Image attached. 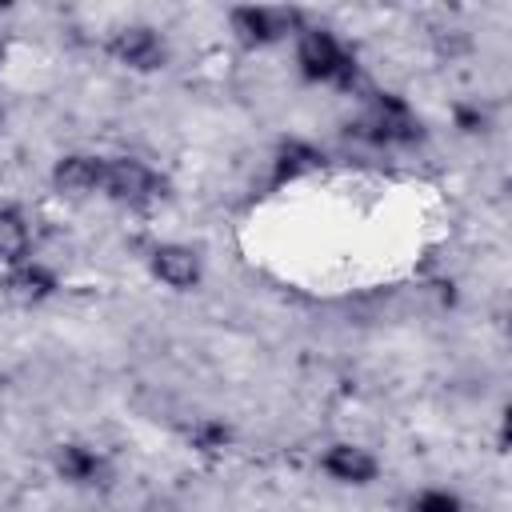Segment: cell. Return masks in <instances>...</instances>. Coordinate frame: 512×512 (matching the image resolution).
Returning <instances> with one entry per match:
<instances>
[{"label": "cell", "instance_id": "6da1fadb", "mask_svg": "<svg viewBox=\"0 0 512 512\" xmlns=\"http://www.w3.org/2000/svg\"><path fill=\"white\" fill-rule=\"evenodd\" d=\"M300 64L312 80H336V84H352L356 64L352 56L340 52V44L328 32H304L300 40Z\"/></svg>", "mask_w": 512, "mask_h": 512}, {"label": "cell", "instance_id": "7a4b0ae2", "mask_svg": "<svg viewBox=\"0 0 512 512\" xmlns=\"http://www.w3.org/2000/svg\"><path fill=\"white\" fill-rule=\"evenodd\" d=\"M100 188L112 196V200H124V204H140L148 196H156V176L140 164V160H104V176H100Z\"/></svg>", "mask_w": 512, "mask_h": 512}, {"label": "cell", "instance_id": "3957f363", "mask_svg": "<svg viewBox=\"0 0 512 512\" xmlns=\"http://www.w3.org/2000/svg\"><path fill=\"white\" fill-rule=\"evenodd\" d=\"M360 132L372 136V140H416L420 124L408 116V108L396 96H376L372 108L360 120Z\"/></svg>", "mask_w": 512, "mask_h": 512}, {"label": "cell", "instance_id": "277c9868", "mask_svg": "<svg viewBox=\"0 0 512 512\" xmlns=\"http://www.w3.org/2000/svg\"><path fill=\"white\" fill-rule=\"evenodd\" d=\"M112 52H116L124 64H132V68H160V64H164V44H160V36H156L152 28H144V24L124 28V32L116 36Z\"/></svg>", "mask_w": 512, "mask_h": 512}, {"label": "cell", "instance_id": "5b68a950", "mask_svg": "<svg viewBox=\"0 0 512 512\" xmlns=\"http://www.w3.org/2000/svg\"><path fill=\"white\" fill-rule=\"evenodd\" d=\"M100 176H104V160L96 156H64L52 172L56 188L68 192V196H88L100 188Z\"/></svg>", "mask_w": 512, "mask_h": 512}, {"label": "cell", "instance_id": "8992f818", "mask_svg": "<svg viewBox=\"0 0 512 512\" xmlns=\"http://www.w3.org/2000/svg\"><path fill=\"white\" fill-rule=\"evenodd\" d=\"M232 24L244 40H276L296 24V12H272V8H236Z\"/></svg>", "mask_w": 512, "mask_h": 512}, {"label": "cell", "instance_id": "52a82bcc", "mask_svg": "<svg viewBox=\"0 0 512 512\" xmlns=\"http://www.w3.org/2000/svg\"><path fill=\"white\" fill-rule=\"evenodd\" d=\"M152 268H156V276L168 280L172 288H192L196 276H200V260H196L188 248H180V244L156 248V252H152Z\"/></svg>", "mask_w": 512, "mask_h": 512}, {"label": "cell", "instance_id": "ba28073f", "mask_svg": "<svg viewBox=\"0 0 512 512\" xmlns=\"http://www.w3.org/2000/svg\"><path fill=\"white\" fill-rule=\"evenodd\" d=\"M324 468H328L336 480H348V484H364V480L376 476V460H372L364 448H352V444H336V448H328Z\"/></svg>", "mask_w": 512, "mask_h": 512}, {"label": "cell", "instance_id": "9c48e42d", "mask_svg": "<svg viewBox=\"0 0 512 512\" xmlns=\"http://www.w3.org/2000/svg\"><path fill=\"white\" fill-rule=\"evenodd\" d=\"M56 468H60L64 480H76V484H96V476L104 472L100 456L88 452V448H80V444H64L60 456H56Z\"/></svg>", "mask_w": 512, "mask_h": 512}, {"label": "cell", "instance_id": "30bf717a", "mask_svg": "<svg viewBox=\"0 0 512 512\" xmlns=\"http://www.w3.org/2000/svg\"><path fill=\"white\" fill-rule=\"evenodd\" d=\"M24 252H28V228H24V220H20V212H12V208H4L0 212V260H24Z\"/></svg>", "mask_w": 512, "mask_h": 512}, {"label": "cell", "instance_id": "8fae6325", "mask_svg": "<svg viewBox=\"0 0 512 512\" xmlns=\"http://www.w3.org/2000/svg\"><path fill=\"white\" fill-rule=\"evenodd\" d=\"M52 288H56V280H52V272H44V268H20V272L8 276V292L20 296V300H40V296H48Z\"/></svg>", "mask_w": 512, "mask_h": 512}, {"label": "cell", "instance_id": "7c38bea8", "mask_svg": "<svg viewBox=\"0 0 512 512\" xmlns=\"http://www.w3.org/2000/svg\"><path fill=\"white\" fill-rule=\"evenodd\" d=\"M320 152L316 148H308V144H284L280 148V160H276V176L284 180H292V176H300V172H312V168H320Z\"/></svg>", "mask_w": 512, "mask_h": 512}, {"label": "cell", "instance_id": "4fadbf2b", "mask_svg": "<svg viewBox=\"0 0 512 512\" xmlns=\"http://www.w3.org/2000/svg\"><path fill=\"white\" fill-rule=\"evenodd\" d=\"M412 512H460V500L448 496V492H424V496L412 504Z\"/></svg>", "mask_w": 512, "mask_h": 512}, {"label": "cell", "instance_id": "5bb4252c", "mask_svg": "<svg viewBox=\"0 0 512 512\" xmlns=\"http://www.w3.org/2000/svg\"><path fill=\"white\" fill-rule=\"evenodd\" d=\"M0 60H4V48H0Z\"/></svg>", "mask_w": 512, "mask_h": 512}]
</instances>
